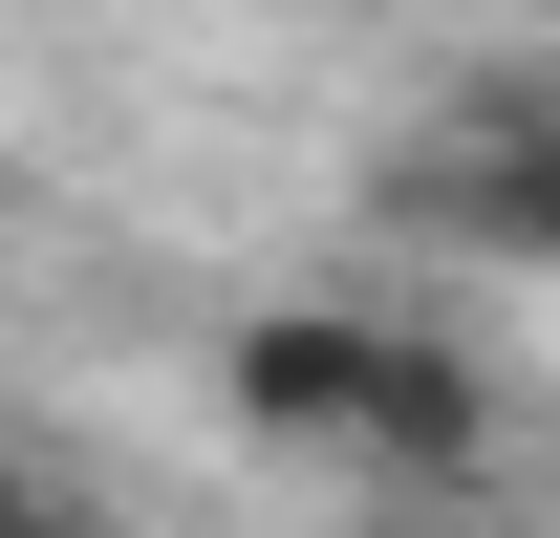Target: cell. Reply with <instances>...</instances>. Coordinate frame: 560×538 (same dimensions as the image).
Listing matches in <instances>:
<instances>
[{"label":"cell","mask_w":560,"mask_h":538,"mask_svg":"<svg viewBox=\"0 0 560 538\" xmlns=\"http://www.w3.org/2000/svg\"><path fill=\"white\" fill-rule=\"evenodd\" d=\"M366 215L431 237V259H475V280H539V259H560V108H539L517 66H475L410 151H388V195H366Z\"/></svg>","instance_id":"1"},{"label":"cell","mask_w":560,"mask_h":538,"mask_svg":"<svg viewBox=\"0 0 560 538\" xmlns=\"http://www.w3.org/2000/svg\"><path fill=\"white\" fill-rule=\"evenodd\" d=\"M495 431H517V366H495V344H453L431 302H388V366H366V495L410 517V495L495 473Z\"/></svg>","instance_id":"3"},{"label":"cell","mask_w":560,"mask_h":538,"mask_svg":"<svg viewBox=\"0 0 560 538\" xmlns=\"http://www.w3.org/2000/svg\"><path fill=\"white\" fill-rule=\"evenodd\" d=\"M388 538H475V517H388Z\"/></svg>","instance_id":"5"},{"label":"cell","mask_w":560,"mask_h":538,"mask_svg":"<svg viewBox=\"0 0 560 538\" xmlns=\"http://www.w3.org/2000/svg\"><path fill=\"white\" fill-rule=\"evenodd\" d=\"M0 538H130V495H108L66 431H22V409H0Z\"/></svg>","instance_id":"4"},{"label":"cell","mask_w":560,"mask_h":538,"mask_svg":"<svg viewBox=\"0 0 560 538\" xmlns=\"http://www.w3.org/2000/svg\"><path fill=\"white\" fill-rule=\"evenodd\" d=\"M475 538H517V517H475Z\"/></svg>","instance_id":"6"},{"label":"cell","mask_w":560,"mask_h":538,"mask_svg":"<svg viewBox=\"0 0 560 538\" xmlns=\"http://www.w3.org/2000/svg\"><path fill=\"white\" fill-rule=\"evenodd\" d=\"M366 366H388V302H237L215 324V431L280 473H366Z\"/></svg>","instance_id":"2"}]
</instances>
